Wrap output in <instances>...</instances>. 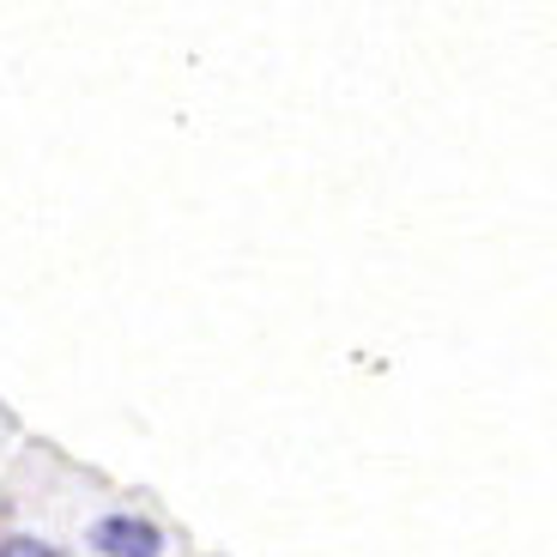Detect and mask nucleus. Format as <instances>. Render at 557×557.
Here are the masks:
<instances>
[{
	"label": "nucleus",
	"mask_w": 557,
	"mask_h": 557,
	"mask_svg": "<svg viewBox=\"0 0 557 557\" xmlns=\"http://www.w3.org/2000/svg\"><path fill=\"white\" fill-rule=\"evenodd\" d=\"M91 545H98L103 557H158L164 552V533L139 516H103L98 528H91Z\"/></svg>",
	"instance_id": "nucleus-1"
},
{
	"label": "nucleus",
	"mask_w": 557,
	"mask_h": 557,
	"mask_svg": "<svg viewBox=\"0 0 557 557\" xmlns=\"http://www.w3.org/2000/svg\"><path fill=\"white\" fill-rule=\"evenodd\" d=\"M0 557H49V545L42 540H25V533H18V540H7V552Z\"/></svg>",
	"instance_id": "nucleus-2"
},
{
	"label": "nucleus",
	"mask_w": 557,
	"mask_h": 557,
	"mask_svg": "<svg viewBox=\"0 0 557 557\" xmlns=\"http://www.w3.org/2000/svg\"><path fill=\"white\" fill-rule=\"evenodd\" d=\"M49 557H61V552H49Z\"/></svg>",
	"instance_id": "nucleus-3"
}]
</instances>
